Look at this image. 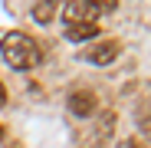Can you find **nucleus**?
<instances>
[{
    "instance_id": "nucleus-9",
    "label": "nucleus",
    "mask_w": 151,
    "mask_h": 148,
    "mask_svg": "<svg viewBox=\"0 0 151 148\" xmlns=\"http://www.w3.org/2000/svg\"><path fill=\"white\" fill-rule=\"evenodd\" d=\"M0 135H4V132H0Z\"/></svg>"
},
{
    "instance_id": "nucleus-3",
    "label": "nucleus",
    "mask_w": 151,
    "mask_h": 148,
    "mask_svg": "<svg viewBox=\"0 0 151 148\" xmlns=\"http://www.w3.org/2000/svg\"><path fill=\"white\" fill-rule=\"evenodd\" d=\"M69 109H72V115H76V118H89V115L95 112V95H92V92H86V89L72 92V95H69Z\"/></svg>"
},
{
    "instance_id": "nucleus-1",
    "label": "nucleus",
    "mask_w": 151,
    "mask_h": 148,
    "mask_svg": "<svg viewBox=\"0 0 151 148\" xmlns=\"http://www.w3.org/2000/svg\"><path fill=\"white\" fill-rule=\"evenodd\" d=\"M0 53H4V59L13 69H23V72H30V69H36L43 63L40 43L30 33H20V30H13V33H7L4 40H0Z\"/></svg>"
},
{
    "instance_id": "nucleus-8",
    "label": "nucleus",
    "mask_w": 151,
    "mask_h": 148,
    "mask_svg": "<svg viewBox=\"0 0 151 148\" xmlns=\"http://www.w3.org/2000/svg\"><path fill=\"white\" fill-rule=\"evenodd\" d=\"M7 105V89H4V82H0V109Z\"/></svg>"
},
{
    "instance_id": "nucleus-7",
    "label": "nucleus",
    "mask_w": 151,
    "mask_h": 148,
    "mask_svg": "<svg viewBox=\"0 0 151 148\" xmlns=\"http://www.w3.org/2000/svg\"><path fill=\"white\" fill-rule=\"evenodd\" d=\"M86 4L92 7V13H112L118 7V0H86Z\"/></svg>"
},
{
    "instance_id": "nucleus-4",
    "label": "nucleus",
    "mask_w": 151,
    "mask_h": 148,
    "mask_svg": "<svg viewBox=\"0 0 151 148\" xmlns=\"http://www.w3.org/2000/svg\"><path fill=\"white\" fill-rule=\"evenodd\" d=\"M95 36H99V20H82L66 27V40H95Z\"/></svg>"
},
{
    "instance_id": "nucleus-2",
    "label": "nucleus",
    "mask_w": 151,
    "mask_h": 148,
    "mask_svg": "<svg viewBox=\"0 0 151 148\" xmlns=\"http://www.w3.org/2000/svg\"><path fill=\"white\" fill-rule=\"evenodd\" d=\"M118 53H122V43L115 36H105V40H95L92 46H86L82 49V59L92 63V66H109Z\"/></svg>"
},
{
    "instance_id": "nucleus-6",
    "label": "nucleus",
    "mask_w": 151,
    "mask_h": 148,
    "mask_svg": "<svg viewBox=\"0 0 151 148\" xmlns=\"http://www.w3.org/2000/svg\"><path fill=\"white\" fill-rule=\"evenodd\" d=\"M59 4H66V0H40V4L33 7V20L36 23H49V20L56 17V7Z\"/></svg>"
},
{
    "instance_id": "nucleus-5",
    "label": "nucleus",
    "mask_w": 151,
    "mask_h": 148,
    "mask_svg": "<svg viewBox=\"0 0 151 148\" xmlns=\"http://www.w3.org/2000/svg\"><path fill=\"white\" fill-rule=\"evenodd\" d=\"M63 20H66V27H69V23H82V20H95V17H92V10L86 4H79V0H66V4H63Z\"/></svg>"
}]
</instances>
